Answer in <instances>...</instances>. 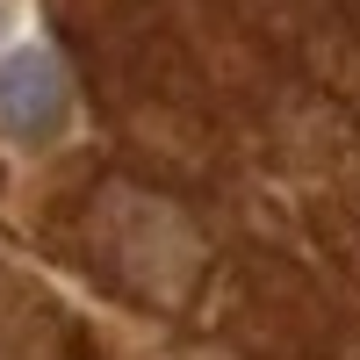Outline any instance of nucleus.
<instances>
[{"instance_id":"1","label":"nucleus","mask_w":360,"mask_h":360,"mask_svg":"<svg viewBox=\"0 0 360 360\" xmlns=\"http://www.w3.org/2000/svg\"><path fill=\"white\" fill-rule=\"evenodd\" d=\"M0 130L15 144H58L72 130V79L51 51H15L0 65Z\"/></svg>"}]
</instances>
